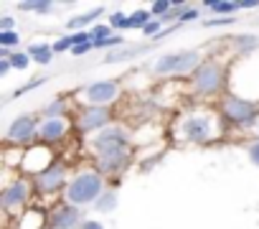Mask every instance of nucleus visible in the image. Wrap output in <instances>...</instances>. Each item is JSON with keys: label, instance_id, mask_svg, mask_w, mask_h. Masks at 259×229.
<instances>
[{"label": "nucleus", "instance_id": "nucleus-8", "mask_svg": "<svg viewBox=\"0 0 259 229\" xmlns=\"http://www.w3.org/2000/svg\"><path fill=\"white\" fill-rule=\"evenodd\" d=\"M69 181H71V176H69L66 163L56 161L51 168H46L44 173H38L33 178V191L38 196H56V194H64L66 191Z\"/></svg>", "mask_w": 259, "mask_h": 229}, {"label": "nucleus", "instance_id": "nucleus-40", "mask_svg": "<svg viewBox=\"0 0 259 229\" xmlns=\"http://www.w3.org/2000/svg\"><path fill=\"white\" fill-rule=\"evenodd\" d=\"M13 66H11V61H6V59H0V77H6L8 71H11Z\"/></svg>", "mask_w": 259, "mask_h": 229}, {"label": "nucleus", "instance_id": "nucleus-15", "mask_svg": "<svg viewBox=\"0 0 259 229\" xmlns=\"http://www.w3.org/2000/svg\"><path fill=\"white\" fill-rule=\"evenodd\" d=\"M133 163V150H124V153H117V156H107V158H97L94 161V168L104 176V178H117L127 171V166Z\"/></svg>", "mask_w": 259, "mask_h": 229}, {"label": "nucleus", "instance_id": "nucleus-26", "mask_svg": "<svg viewBox=\"0 0 259 229\" xmlns=\"http://www.w3.org/2000/svg\"><path fill=\"white\" fill-rule=\"evenodd\" d=\"M49 82V77H33L31 82H26L23 87H18L16 92H13V97H23V94H28V92H33V89H38V87H44Z\"/></svg>", "mask_w": 259, "mask_h": 229}, {"label": "nucleus", "instance_id": "nucleus-39", "mask_svg": "<svg viewBox=\"0 0 259 229\" xmlns=\"http://www.w3.org/2000/svg\"><path fill=\"white\" fill-rule=\"evenodd\" d=\"M259 8V0H241V11H254Z\"/></svg>", "mask_w": 259, "mask_h": 229}, {"label": "nucleus", "instance_id": "nucleus-9", "mask_svg": "<svg viewBox=\"0 0 259 229\" xmlns=\"http://www.w3.org/2000/svg\"><path fill=\"white\" fill-rule=\"evenodd\" d=\"M117 97H119V82L114 79L92 82L79 92V102H84V107H112Z\"/></svg>", "mask_w": 259, "mask_h": 229}, {"label": "nucleus", "instance_id": "nucleus-19", "mask_svg": "<svg viewBox=\"0 0 259 229\" xmlns=\"http://www.w3.org/2000/svg\"><path fill=\"white\" fill-rule=\"evenodd\" d=\"M203 8L211 11V13H216L219 18H229L236 11H241V3H231V0H206Z\"/></svg>", "mask_w": 259, "mask_h": 229}, {"label": "nucleus", "instance_id": "nucleus-21", "mask_svg": "<svg viewBox=\"0 0 259 229\" xmlns=\"http://www.w3.org/2000/svg\"><path fill=\"white\" fill-rule=\"evenodd\" d=\"M117 204H119V194H117V188H107V191L94 201V211H99V214H109V211L117 209Z\"/></svg>", "mask_w": 259, "mask_h": 229}, {"label": "nucleus", "instance_id": "nucleus-11", "mask_svg": "<svg viewBox=\"0 0 259 229\" xmlns=\"http://www.w3.org/2000/svg\"><path fill=\"white\" fill-rule=\"evenodd\" d=\"M112 125V107H81L74 118V128L81 135H94Z\"/></svg>", "mask_w": 259, "mask_h": 229}, {"label": "nucleus", "instance_id": "nucleus-22", "mask_svg": "<svg viewBox=\"0 0 259 229\" xmlns=\"http://www.w3.org/2000/svg\"><path fill=\"white\" fill-rule=\"evenodd\" d=\"M66 107H69L66 97H54L49 104L41 107V118H44V120H46V118H66Z\"/></svg>", "mask_w": 259, "mask_h": 229}, {"label": "nucleus", "instance_id": "nucleus-28", "mask_svg": "<svg viewBox=\"0 0 259 229\" xmlns=\"http://www.w3.org/2000/svg\"><path fill=\"white\" fill-rule=\"evenodd\" d=\"M18 44H21V33L18 31H0V46L3 49L13 51V46H18Z\"/></svg>", "mask_w": 259, "mask_h": 229}, {"label": "nucleus", "instance_id": "nucleus-17", "mask_svg": "<svg viewBox=\"0 0 259 229\" xmlns=\"http://www.w3.org/2000/svg\"><path fill=\"white\" fill-rule=\"evenodd\" d=\"M150 51V46H143V44H138V46H122V49H117V51H109L107 56H104V64H122V61H133V59H138V56H143V54H148Z\"/></svg>", "mask_w": 259, "mask_h": 229}, {"label": "nucleus", "instance_id": "nucleus-35", "mask_svg": "<svg viewBox=\"0 0 259 229\" xmlns=\"http://www.w3.org/2000/svg\"><path fill=\"white\" fill-rule=\"evenodd\" d=\"M0 31H16V18L13 16H3L0 18Z\"/></svg>", "mask_w": 259, "mask_h": 229}, {"label": "nucleus", "instance_id": "nucleus-14", "mask_svg": "<svg viewBox=\"0 0 259 229\" xmlns=\"http://www.w3.org/2000/svg\"><path fill=\"white\" fill-rule=\"evenodd\" d=\"M71 128H74V123L69 118H46L38 125V143H44V145L51 148V145L66 140L69 133H71Z\"/></svg>", "mask_w": 259, "mask_h": 229}, {"label": "nucleus", "instance_id": "nucleus-27", "mask_svg": "<svg viewBox=\"0 0 259 229\" xmlns=\"http://www.w3.org/2000/svg\"><path fill=\"white\" fill-rule=\"evenodd\" d=\"M109 26H112L114 31H130V16L122 13V11H117V13L109 16Z\"/></svg>", "mask_w": 259, "mask_h": 229}, {"label": "nucleus", "instance_id": "nucleus-36", "mask_svg": "<svg viewBox=\"0 0 259 229\" xmlns=\"http://www.w3.org/2000/svg\"><path fill=\"white\" fill-rule=\"evenodd\" d=\"M18 11H23V13H36V0H23V3H18Z\"/></svg>", "mask_w": 259, "mask_h": 229}, {"label": "nucleus", "instance_id": "nucleus-34", "mask_svg": "<svg viewBox=\"0 0 259 229\" xmlns=\"http://www.w3.org/2000/svg\"><path fill=\"white\" fill-rule=\"evenodd\" d=\"M246 153H249V161L259 168V140H254V143L249 145V150H246Z\"/></svg>", "mask_w": 259, "mask_h": 229}, {"label": "nucleus", "instance_id": "nucleus-29", "mask_svg": "<svg viewBox=\"0 0 259 229\" xmlns=\"http://www.w3.org/2000/svg\"><path fill=\"white\" fill-rule=\"evenodd\" d=\"M170 11H173V3H170V0H158V3H153V6H150L153 18H165Z\"/></svg>", "mask_w": 259, "mask_h": 229}, {"label": "nucleus", "instance_id": "nucleus-1", "mask_svg": "<svg viewBox=\"0 0 259 229\" xmlns=\"http://www.w3.org/2000/svg\"><path fill=\"white\" fill-rule=\"evenodd\" d=\"M221 135H224V118H221V112L193 107V109L183 112L181 118L176 120V138H181L183 143L203 145V143L219 140Z\"/></svg>", "mask_w": 259, "mask_h": 229}, {"label": "nucleus", "instance_id": "nucleus-25", "mask_svg": "<svg viewBox=\"0 0 259 229\" xmlns=\"http://www.w3.org/2000/svg\"><path fill=\"white\" fill-rule=\"evenodd\" d=\"M8 61H11V66H13V69L26 71V69L31 66V61H33V59H31V54H28V51H13V56H11Z\"/></svg>", "mask_w": 259, "mask_h": 229}, {"label": "nucleus", "instance_id": "nucleus-20", "mask_svg": "<svg viewBox=\"0 0 259 229\" xmlns=\"http://www.w3.org/2000/svg\"><path fill=\"white\" fill-rule=\"evenodd\" d=\"M26 51H28L31 59H33L36 64H41V66H49L51 59H54V46L46 44V41H36V44H31Z\"/></svg>", "mask_w": 259, "mask_h": 229}, {"label": "nucleus", "instance_id": "nucleus-30", "mask_svg": "<svg viewBox=\"0 0 259 229\" xmlns=\"http://www.w3.org/2000/svg\"><path fill=\"white\" fill-rule=\"evenodd\" d=\"M51 46H54V54H66V51H71V49H74V39H71V33H66V36L56 39Z\"/></svg>", "mask_w": 259, "mask_h": 229}, {"label": "nucleus", "instance_id": "nucleus-16", "mask_svg": "<svg viewBox=\"0 0 259 229\" xmlns=\"http://www.w3.org/2000/svg\"><path fill=\"white\" fill-rule=\"evenodd\" d=\"M16 229H44V224L49 221V214L38 206H28L21 216H16Z\"/></svg>", "mask_w": 259, "mask_h": 229}, {"label": "nucleus", "instance_id": "nucleus-4", "mask_svg": "<svg viewBox=\"0 0 259 229\" xmlns=\"http://www.w3.org/2000/svg\"><path fill=\"white\" fill-rule=\"evenodd\" d=\"M87 150H89L92 161L107 158V156H117V153H124V150H133V135H130V130L122 128V125H109V128L94 133L87 140Z\"/></svg>", "mask_w": 259, "mask_h": 229}, {"label": "nucleus", "instance_id": "nucleus-37", "mask_svg": "<svg viewBox=\"0 0 259 229\" xmlns=\"http://www.w3.org/2000/svg\"><path fill=\"white\" fill-rule=\"evenodd\" d=\"M92 49H94V44H81V46H74L71 54H74V56H84V54H89Z\"/></svg>", "mask_w": 259, "mask_h": 229}, {"label": "nucleus", "instance_id": "nucleus-23", "mask_svg": "<svg viewBox=\"0 0 259 229\" xmlns=\"http://www.w3.org/2000/svg\"><path fill=\"white\" fill-rule=\"evenodd\" d=\"M150 21H153V13L140 8V11H135L133 16H130V31H143Z\"/></svg>", "mask_w": 259, "mask_h": 229}, {"label": "nucleus", "instance_id": "nucleus-5", "mask_svg": "<svg viewBox=\"0 0 259 229\" xmlns=\"http://www.w3.org/2000/svg\"><path fill=\"white\" fill-rule=\"evenodd\" d=\"M219 112L221 118H226V123L241 130L259 128V102L254 99H244L239 94H224L219 102Z\"/></svg>", "mask_w": 259, "mask_h": 229}, {"label": "nucleus", "instance_id": "nucleus-32", "mask_svg": "<svg viewBox=\"0 0 259 229\" xmlns=\"http://www.w3.org/2000/svg\"><path fill=\"white\" fill-rule=\"evenodd\" d=\"M196 18H201V11L196 8V6H188L181 16H178V26H183V23H191V21H196Z\"/></svg>", "mask_w": 259, "mask_h": 229}, {"label": "nucleus", "instance_id": "nucleus-7", "mask_svg": "<svg viewBox=\"0 0 259 229\" xmlns=\"http://www.w3.org/2000/svg\"><path fill=\"white\" fill-rule=\"evenodd\" d=\"M31 196H33V181L18 176L6 183L3 194H0V204H3V211L8 216H21L31 206Z\"/></svg>", "mask_w": 259, "mask_h": 229}, {"label": "nucleus", "instance_id": "nucleus-41", "mask_svg": "<svg viewBox=\"0 0 259 229\" xmlns=\"http://www.w3.org/2000/svg\"><path fill=\"white\" fill-rule=\"evenodd\" d=\"M256 135H259V128H256ZM256 140H259V138H256Z\"/></svg>", "mask_w": 259, "mask_h": 229}, {"label": "nucleus", "instance_id": "nucleus-12", "mask_svg": "<svg viewBox=\"0 0 259 229\" xmlns=\"http://www.w3.org/2000/svg\"><path fill=\"white\" fill-rule=\"evenodd\" d=\"M54 163H56V158H54L51 148H49V145H44V143H36V145L26 148V158H23L21 173H31V176L36 178L38 173H44V171H46V168H51Z\"/></svg>", "mask_w": 259, "mask_h": 229}, {"label": "nucleus", "instance_id": "nucleus-31", "mask_svg": "<svg viewBox=\"0 0 259 229\" xmlns=\"http://www.w3.org/2000/svg\"><path fill=\"white\" fill-rule=\"evenodd\" d=\"M234 23H236L234 16H229V18H208V21H203V28H226V26H234Z\"/></svg>", "mask_w": 259, "mask_h": 229}, {"label": "nucleus", "instance_id": "nucleus-33", "mask_svg": "<svg viewBox=\"0 0 259 229\" xmlns=\"http://www.w3.org/2000/svg\"><path fill=\"white\" fill-rule=\"evenodd\" d=\"M56 6L51 3V0H36V13L38 16H46V13H51Z\"/></svg>", "mask_w": 259, "mask_h": 229}, {"label": "nucleus", "instance_id": "nucleus-10", "mask_svg": "<svg viewBox=\"0 0 259 229\" xmlns=\"http://www.w3.org/2000/svg\"><path fill=\"white\" fill-rule=\"evenodd\" d=\"M38 120L33 114H18L6 130V143L18 145V148H31L38 143Z\"/></svg>", "mask_w": 259, "mask_h": 229}, {"label": "nucleus", "instance_id": "nucleus-13", "mask_svg": "<svg viewBox=\"0 0 259 229\" xmlns=\"http://www.w3.org/2000/svg\"><path fill=\"white\" fill-rule=\"evenodd\" d=\"M81 224H84V214L74 204L61 201L49 211V226L51 229H81Z\"/></svg>", "mask_w": 259, "mask_h": 229}, {"label": "nucleus", "instance_id": "nucleus-24", "mask_svg": "<svg viewBox=\"0 0 259 229\" xmlns=\"http://www.w3.org/2000/svg\"><path fill=\"white\" fill-rule=\"evenodd\" d=\"M114 36V28L109 26V23H97L94 28H92V41L94 44H102V41H107V39H112Z\"/></svg>", "mask_w": 259, "mask_h": 229}, {"label": "nucleus", "instance_id": "nucleus-3", "mask_svg": "<svg viewBox=\"0 0 259 229\" xmlns=\"http://www.w3.org/2000/svg\"><path fill=\"white\" fill-rule=\"evenodd\" d=\"M107 191V178L97 171V168H87L71 176L66 191H64V201L74 204V206H94V201Z\"/></svg>", "mask_w": 259, "mask_h": 229}, {"label": "nucleus", "instance_id": "nucleus-6", "mask_svg": "<svg viewBox=\"0 0 259 229\" xmlns=\"http://www.w3.org/2000/svg\"><path fill=\"white\" fill-rule=\"evenodd\" d=\"M201 64H203V54L196 49L173 51V54H163L153 64V74L155 77H191Z\"/></svg>", "mask_w": 259, "mask_h": 229}, {"label": "nucleus", "instance_id": "nucleus-18", "mask_svg": "<svg viewBox=\"0 0 259 229\" xmlns=\"http://www.w3.org/2000/svg\"><path fill=\"white\" fill-rule=\"evenodd\" d=\"M102 13H104V6H102V8H94V11H89V13L74 16V18H69V21H66V28H69L71 33H76V31H92L89 26H92Z\"/></svg>", "mask_w": 259, "mask_h": 229}, {"label": "nucleus", "instance_id": "nucleus-2", "mask_svg": "<svg viewBox=\"0 0 259 229\" xmlns=\"http://www.w3.org/2000/svg\"><path fill=\"white\" fill-rule=\"evenodd\" d=\"M188 87H191V94L196 99L219 97L224 89H229V69L221 61L208 59L188 77Z\"/></svg>", "mask_w": 259, "mask_h": 229}, {"label": "nucleus", "instance_id": "nucleus-38", "mask_svg": "<svg viewBox=\"0 0 259 229\" xmlns=\"http://www.w3.org/2000/svg\"><path fill=\"white\" fill-rule=\"evenodd\" d=\"M81 229H104V224H102V221H97V219H84Z\"/></svg>", "mask_w": 259, "mask_h": 229}]
</instances>
